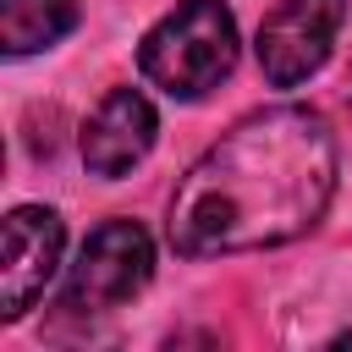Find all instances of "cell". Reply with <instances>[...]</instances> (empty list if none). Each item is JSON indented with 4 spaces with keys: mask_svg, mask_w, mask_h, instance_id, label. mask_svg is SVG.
I'll use <instances>...</instances> for the list:
<instances>
[{
    "mask_svg": "<svg viewBox=\"0 0 352 352\" xmlns=\"http://www.w3.org/2000/svg\"><path fill=\"white\" fill-rule=\"evenodd\" d=\"M336 187V143L324 116L302 104L258 110L226 132L170 198V248L187 258L275 248L302 236Z\"/></svg>",
    "mask_w": 352,
    "mask_h": 352,
    "instance_id": "obj_1",
    "label": "cell"
},
{
    "mask_svg": "<svg viewBox=\"0 0 352 352\" xmlns=\"http://www.w3.org/2000/svg\"><path fill=\"white\" fill-rule=\"evenodd\" d=\"M138 66L170 99H204L236 66V22L220 0H182L138 50Z\"/></svg>",
    "mask_w": 352,
    "mask_h": 352,
    "instance_id": "obj_2",
    "label": "cell"
},
{
    "mask_svg": "<svg viewBox=\"0 0 352 352\" xmlns=\"http://www.w3.org/2000/svg\"><path fill=\"white\" fill-rule=\"evenodd\" d=\"M148 270H154V248L143 236L138 220H104L77 264H72V280H66V308L77 314H104V308H121L126 297H138L148 286Z\"/></svg>",
    "mask_w": 352,
    "mask_h": 352,
    "instance_id": "obj_3",
    "label": "cell"
},
{
    "mask_svg": "<svg viewBox=\"0 0 352 352\" xmlns=\"http://www.w3.org/2000/svg\"><path fill=\"white\" fill-rule=\"evenodd\" d=\"M346 0H280L258 28V66L275 88H297L314 77L336 44Z\"/></svg>",
    "mask_w": 352,
    "mask_h": 352,
    "instance_id": "obj_4",
    "label": "cell"
},
{
    "mask_svg": "<svg viewBox=\"0 0 352 352\" xmlns=\"http://www.w3.org/2000/svg\"><path fill=\"white\" fill-rule=\"evenodd\" d=\"M60 264V220L50 209H11L6 214V264H0V314L22 319L28 302L50 286Z\"/></svg>",
    "mask_w": 352,
    "mask_h": 352,
    "instance_id": "obj_5",
    "label": "cell"
},
{
    "mask_svg": "<svg viewBox=\"0 0 352 352\" xmlns=\"http://www.w3.org/2000/svg\"><path fill=\"white\" fill-rule=\"evenodd\" d=\"M154 132H160V121H154V104L138 94V88H110L104 94V104L88 116V126H82V165L94 170V176H126L148 148H154Z\"/></svg>",
    "mask_w": 352,
    "mask_h": 352,
    "instance_id": "obj_6",
    "label": "cell"
},
{
    "mask_svg": "<svg viewBox=\"0 0 352 352\" xmlns=\"http://www.w3.org/2000/svg\"><path fill=\"white\" fill-rule=\"evenodd\" d=\"M72 22H77V0H0V44H6V55L44 50Z\"/></svg>",
    "mask_w": 352,
    "mask_h": 352,
    "instance_id": "obj_7",
    "label": "cell"
}]
</instances>
